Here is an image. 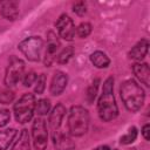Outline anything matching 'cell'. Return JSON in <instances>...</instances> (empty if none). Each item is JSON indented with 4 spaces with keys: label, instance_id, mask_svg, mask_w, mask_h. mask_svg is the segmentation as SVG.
Here are the masks:
<instances>
[{
    "label": "cell",
    "instance_id": "1",
    "mask_svg": "<svg viewBox=\"0 0 150 150\" xmlns=\"http://www.w3.org/2000/svg\"><path fill=\"white\" fill-rule=\"evenodd\" d=\"M97 112L103 122H110L118 115V107L114 96V77L109 76L102 87V93L97 101Z\"/></svg>",
    "mask_w": 150,
    "mask_h": 150
},
{
    "label": "cell",
    "instance_id": "2",
    "mask_svg": "<svg viewBox=\"0 0 150 150\" xmlns=\"http://www.w3.org/2000/svg\"><path fill=\"white\" fill-rule=\"evenodd\" d=\"M120 95L124 107L131 112L138 111L145 100V93L143 88L132 79H129L121 84Z\"/></svg>",
    "mask_w": 150,
    "mask_h": 150
},
{
    "label": "cell",
    "instance_id": "3",
    "mask_svg": "<svg viewBox=\"0 0 150 150\" xmlns=\"http://www.w3.org/2000/svg\"><path fill=\"white\" fill-rule=\"evenodd\" d=\"M89 112L82 105H73L68 114V131L71 136H83L89 128Z\"/></svg>",
    "mask_w": 150,
    "mask_h": 150
},
{
    "label": "cell",
    "instance_id": "4",
    "mask_svg": "<svg viewBox=\"0 0 150 150\" xmlns=\"http://www.w3.org/2000/svg\"><path fill=\"white\" fill-rule=\"evenodd\" d=\"M35 96L34 94L26 93L23 94L13 105L14 117L18 123H27L33 118V115L35 112Z\"/></svg>",
    "mask_w": 150,
    "mask_h": 150
},
{
    "label": "cell",
    "instance_id": "5",
    "mask_svg": "<svg viewBox=\"0 0 150 150\" xmlns=\"http://www.w3.org/2000/svg\"><path fill=\"white\" fill-rule=\"evenodd\" d=\"M18 48L28 61L39 62L43 48V40L41 36H28L18 45Z\"/></svg>",
    "mask_w": 150,
    "mask_h": 150
},
{
    "label": "cell",
    "instance_id": "6",
    "mask_svg": "<svg viewBox=\"0 0 150 150\" xmlns=\"http://www.w3.org/2000/svg\"><path fill=\"white\" fill-rule=\"evenodd\" d=\"M23 74H25V62L21 59L12 55L9 57L8 66L5 73V84L8 88L14 87L22 79Z\"/></svg>",
    "mask_w": 150,
    "mask_h": 150
},
{
    "label": "cell",
    "instance_id": "7",
    "mask_svg": "<svg viewBox=\"0 0 150 150\" xmlns=\"http://www.w3.org/2000/svg\"><path fill=\"white\" fill-rule=\"evenodd\" d=\"M33 145L35 150H46L48 144V131L46 122L42 117H36L32 125Z\"/></svg>",
    "mask_w": 150,
    "mask_h": 150
},
{
    "label": "cell",
    "instance_id": "8",
    "mask_svg": "<svg viewBox=\"0 0 150 150\" xmlns=\"http://www.w3.org/2000/svg\"><path fill=\"white\" fill-rule=\"evenodd\" d=\"M55 27L57 29V33L60 38H62L66 41H71L75 36L76 29L73 19L67 14H61L59 19L55 22Z\"/></svg>",
    "mask_w": 150,
    "mask_h": 150
},
{
    "label": "cell",
    "instance_id": "9",
    "mask_svg": "<svg viewBox=\"0 0 150 150\" xmlns=\"http://www.w3.org/2000/svg\"><path fill=\"white\" fill-rule=\"evenodd\" d=\"M60 47H61V43H60V40L56 36V34L52 30L48 32L47 33V47H46L45 59H43V62H45L46 67L52 66L53 61L56 59V55H57V52H59Z\"/></svg>",
    "mask_w": 150,
    "mask_h": 150
},
{
    "label": "cell",
    "instance_id": "10",
    "mask_svg": "<svg viewBox=\"0 0 150 150\" xmlns=\"http://www.w3.org/2000/svg\"><path fill=\"white\" fill-rule=\"evenodd\" d=\"M68 83V76L66 73L61 71V70H56L52 77L50 81V86H49V93L53 96H59L61 95Z\"/></svg>",
    "mask_w": 150,
    "mask_h": 150
},
{
    "label": "cell",
    "instance_id": "11",
    "mask_svg": "<svg viewBox=\"0 0 150 150\" xmlns=\"http://www.w3.org/2000/svg\"><path fill=\"white\" fill-rule=\"evenodd\" d=\"M66 112H67L66 107H64L62 103H57V104L52 109V111H49L48 124H49V127H50V129H52L53 131H56V130L60 129Z\"/></svg>",
    "mask_w": 150,
    "mask_h": 150
},
{
    "label": "cell",
    "instance_id": "12",
    "mask_svg": "<svg viewBox=\"0 0 150 150\" xmlns=\"http://www.w3.org/2000/svg\"><path fill=\"white\" fill-rule=\"evenodd\" d=\"M53 144L55 150H73L75 149V143L69 135L56 130L53 134Z\"/></svg>",
    "mask_w": 150,
    "mask_h": 150
},
{
    "label": "cell",
    "instance_id": "13",
    "mask_svg": "<svg viewBox=\"0 0 150 150\" xmlns=\"http://www.w3.org/2000/svg\"><path fill=\"white\" fill-rule=\"evenodd\" d=\"M149 50V41L148 39H141L128 53V56L130 60H134L136 62H141Z\"/></svg>",
    "mask_w": 150,
    "mask_h": 150
},
{
    "label": "cell",
    "instance_id": "14",
    "mask_svg": "<svg viewBox=\"0 0 150 150\" xmlns=\"http://www.w3.org/2000/svg\"><path fill=\"white\" fill-rule=\"evenodd\" d=\"M132 71L135 76L138 79L139 82L145 84L146 87L150 86V68L149 64L145 62H135L132 64Z\"/></svg>",
    "mask_w": 150,
    "mask_h": 150
},
{
    "label": "cell",
    "instance_id": "15",
    "mask_svg": "<svg viewBox=\"0 0 150 150\" xmlns=\"http://www.w3.org/2000/svg\"><path fill=\"white\" fill-rule=\"evenodd\" d=\"M1 14L5 19L14 21L19 15V2L18 1H2L1 2Z\"/></svg>",
    "mask_w": 150,
    "mask_h": 150
},
{
    "label": "cell",
    "instance_id": "16",
    "mask_svg": "<svg viewBox=\"0 0 150 150\" xmlns=\"http://www.w3.org/2000/svg\"><path fill=\"white\" fill-rule=\"evenodd\" d=\"M16 136H18V131L13 128L1 130L0 131V150H7Z\"/></svg>",
    "mask_w": 150,
    "mask_h": 150
},
{
    "label": "cell",
    "instance_id": "17",
    "mask_svg": "<svg viewBox=\"0 0 150 150\" xmlns=\"http://www.w3.org/2000/svg\"><path fill=\"white\" fill-rule=\"evenodd\" d=\"M90 62L98 69H103L107 68L110 64V59L108 57V55L101 50H96L94 53L90 54Z\"/></svg>",
    "mask_w": 150,
    "mask_h": 150
},
{
    "label": "cell",
    "instance_id": "18",
    "mask_svg": "<svg viewBox=\"0 0 150 150\" xmlns=\"http://www.w3.org/2000/svg\"><path fill=\"white\" fill-rule=\"evenodd\" d=\"M29 134L27 129H22L18 136V138L14 141L12 150H29L30 143H29Z\"/></svg>",
    "mask_w": 150,
    "mask_h": 150
},
{
    "label": "cell",
    "instance_id": "19",
    "mask_svg": "<svg viewBox=\"0 0 150 150\" xmlns=\"http://www.w3.org/2000/svg\"><path fill=\"white\" fill-rule=\"evenodd\" d=\"M50 108H52L50 101L47 100V98H40V100L36 101V103H35V112H36L38 116H40V117H42V116L49 114Z\"/></svg>",
    "mask_w": 150,
    "mask_h": 150
},
{
    "label": "cell",
    "instance_id": "20",
    "mask_svg": "<svg viewBox=\"0 0 150 150\" xmlns=\"http://www.w3.org/2000/svg\"><path fill=\"white\" fill-rule=\"evenodd\" d=\"M74 55V48L71 47V46H68V47H66V48H63L57 55H56V61H57V63H60V64H66L69 60H70V57Z\"/></svg>",
    "mask_w": 150,
    "mask_h": 150
},
{
    "label": "cell",
    "instance_id": "21",
    "mask_svg": "<svg viewBox=\"0 0 150 150\" xmlns=\"http://www.w3.org/2000/svg\"><path fill=\"white\" fill-rule=\"evenodd\" d=\"M136 138H137V129H136V127H130L128 132L120 137V143L123 145H128V144L134 143L136 141Z\"/></svg>",
    "mask_w": 150,
    "mask_h": 150
},
{
    "label": "cell",
    "instance_id": "22",
    "mask_svg": "<svg viewBox=\"0 0 150 150\" xmlns=\"http://www.w3.org/2000/svg\"><path fill=\"white\" fill-rule=\"evenodd\" d=\"M98 84H100V80L98 79H95L88 87L87 89V100L89 103H93L94 100L96 98L97 96V90H98Z\"/></svg>",
    "mask_w": 150,
    "mask_h": 150
},
{
    "label": "cell",
    "instance_id": "23",
    "mask_svg": "<svg viewBox=\"0 0 150 150\" xmlns=\"http://www.w3.org/2000/svg\"><path fill=\"white\" fill-rule=\"evenodd\" d=\"M91 30H93V27H91V25L89 22H81L76 28V34H77L79 38L86 39L87 36L90 35Z\"/></svg>",
    "mask_w": 150,
    "mask_h": 150
},
{
    "label": "cell",
    "instance_id": "24",
    "mask_svg": "<svg viewBox=\"0 0 150 150\" xmlns=\"http://www.w3.org/2000/svg\"><path fill=\"white\" fill-rule=\"evenodd\" d=\"M34 84H35V87H34V91H35V94L41 95V94L45 91V89H46V75H45V74H40V75H38L36 81H35Z\"/></svg>",
    "mask_w": 150,
    "mask_h": 150
},
{
    "label": "cell",
    "instance_id": "25",
    "mask_svg": "<svg viewBox=\"0 0 150 150\" xmlns=\"http://www.w3.org/2000/svg\"><path fill=\"white\" fill-rule=\"evenodd\" d=\"M14 93L11 89H5L0 91V103L1 104H9L14 100Z\"/></svg>",
    "mask_w": 150,
    "mask_h": 150
},
{
    "label": "cell",
    "instance_id": "26",
    "mask_svg": "<svg viewBox=\"0 0 150 150\" xmlns=\"http://www.w3.org/2000/svg\"><path fill=\"white\" fill-rule=\"evenodd\" d=\"M36 77H38V74L35 73V71H28V73H26V74H23V76H22V84L25 86V87H30V86H33L34 83H35V81H36Z\"/></svg>",
    "mask_w": 150,
    "mask_h": 150
},
{
    "label": "cell",
    "instance_id": "27",
    "mask_svg": "<svg viewBox=\"0 0 150 150\" xmlns=\"http://www.w3.org/2000/svg\"><path fill=\"white\" fill-rule=\"evenodd\" d=\"M73 11L75 14H77L79 16H82L86 14L87 12V5L84 1H79V2H75L73 5Z\"/></svg>",
    "mask_w": 150,
    "mask_h": 150
},
{
    "label": "cell",
    "instance_id": "28",
    "mask_svg": "<svg viewBox=\"0 0 150 150\" xmlns=\"http://www.w3.org/2000/svg\"><path fill=\"white\" fill-rule=\"evenodd\" d=\"M11 120V112L7 109H1L0 110V128L7 125V123Z\"/></svg>",
    "mask_w": 150,
    "mask_h": 150
},
{
    "label": "cell",
    "instance_id": "29",
    "mask_svg": "<svg viewBox=\"0 0 150 150\" xmlns=\"http://www.w3.org/2000/svg\"><path fill=\"white\" fill-rule=\"evenodd\" d=\"M142 135H143V137H144L145 141H149L150 139V125L149 124H145L142 128Z\"/></svg>",
    "mask_w": 150,
    "mask_h": 150
},
{
    "label": "cell",
    "instance_id": "30",
    "mask_svg": "<svg viewBox=\"0 0 150 150\" xmlns=\"http://www.w3.org/2000/svg\"><path fill=\"white\" fill-rule=\"evenodd\" d=\"M94 150H110V148L108 145H98L97 148H95Z\"/></svg>",
    "mask_w": 150,
    "mask_h": 150
},
{
    "label": "cell",
    "instance_id": "31",
    "mask_svg": "<svg viewBox=\"0 0 150 150\" xmlns=\"http://www.w3.org/2000/svg\"><path fill=\"white\" fill-rule=\"evenodd\" d=\"M129 150H136V149H135V148H132V149H129Z\"/></svg>",
    "mask_w": 150,
    "mask_h": 150
}]
</instances>
